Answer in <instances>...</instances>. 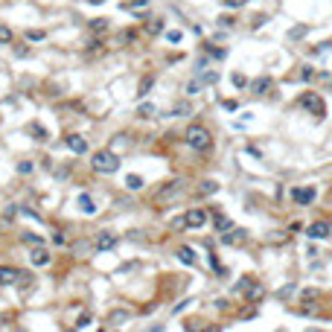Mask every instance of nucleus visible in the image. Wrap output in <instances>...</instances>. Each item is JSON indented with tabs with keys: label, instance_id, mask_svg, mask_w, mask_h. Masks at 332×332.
Returning <instances> with one entry per match:
<instances>
[{
	"label": "nucleus",
	"instance_id": "34",
	"mask_svg": "<svg viewBox=\"0 0 332 332\" xmlns=\"http://www.w3.org/2000/svg\"><path fill=\"white\" fill-rule=\"evenodd\" d=\"M187 111H190V105H175V111H172V114H175V117H184Z\"/></svg>",
	"mask_w": 332,
	"mask_h": 332
},
{
	"label": "nucleus",
	"instance_id": "2",
	"mask_svg": "<svg viewBox=\"0 0 332 332\" xmlns=\"http://www.w3.org/2000/svg\"><path fill=\"white\" fill-rule=\"evenodd\" d=\"M184 140H187V146L195 149V152H210V146H213V137H210V131H207L204 125H190L187 134H184Z\"/></svg>",
	"mask_w": 332,
	"mask_h": 332
},
{
	"label": "nucleus",
	"instance_id": "10",
	"mask_svg": "<svg viewBox=\"0 0 332 332\" xmlns=\"http://www.w3.org/2000/svg\"><path fill=\"white\" fill-rule=\"evenodd\" d=\"M292 195H295L297 204H312V201H315V190H312V187H300V190H295Z\"/></svg>",
	"mask_w": 332,
	"mask_h": 332
},
{
	"label": "nucleus",
	"instance_id": "11",
	"mask_svg": "<svg viewBox=\"0 0 332 332\" xmlns=\"http://www.w3.org/2000/svg\"><path fill=\"white\" fill-rule=\"evenodd\" d=\"M17 268H12V265H0V286H12L15 280H17Z\"/></svg>",
	"mask_w": 332,
	"mask_h": 332
},
{
	"label": "nucleus",
	"instance_id": "28",
	"mask_svg": "<svg viewBox=\"0 0 332 332\" xmlns=\"http://www.w3.org/2000/svg\"><path fill=\"white\" fill-rule=\"evenodd\" d=\"M201 82H204V85H213V82H219V73H216V70H210V73H204V76H201Z\"/></svg>",
	"mask_w": 332,
	"mask_h": 332
},
{
	"label": "nucleus",
	"instance_id": "16",
	"mask_svg": "<svg viewBox=\"0 0 332 332\" xmlns=\"http://www.w3.org/2000/svg\"><path fill=\"white\" fill-rule=\"evenodd\" d=\"M178 260L184 262V265H195V254H192V248H178Z\"/></svg>",
	"mask_w": 332,
	"mask_h": 332
},
{
	"label": "nucleus",
	"instance_id": "21",
	"mask_svg": "<svg viewBox=\"0 0 332 332\" xmlns=\"http://www.w3.org/2000/svg\"><path fill=\"white\" fill-rule=\"evenodd\" d=\"M90 248H96V245H93V242H87V239H82V242H76V245H73V254H82V257H85Z\"/></svg>",
	"mask_w": 332,
	"mask_h": 332
},
{
	"label": "nucleus",
	"instance_id": "18",
	"mask_svg": "<svg viewBox=\"0 0 332 332\" xmlns=\"http://www.w3.org/2000/svg\"><path fill=\"white\" fill-rule=\"evenodd\" d=\"M219 190V184L216 181H201V187H198V195H213Z\"/></svg>",
	"mask_w": 332,
	"mask_h": 332
},
{
	"label": "nucleus",
	"instance_id": "35",
	"mask_svg": "<svg viewBox=\"0 0 332 332\" xmlns=\"http://www.w3.org/2000/svg\"><path fill=\"white\" fill-rule=\"evenodd\" d=\"M312 76H315V70H312V67H303V70H300V79H312Z\"/></svg>",
	"mask_w": 332,
	"mask_h": 332
},
{
	"label": "nucleus",
	"instance_id": "37",
	"mask_svg": "<svg viewBox=\"0 0 332 332\" xmlns=\"http://www.w3.org/2000/svg\"><path fill=\"white\" fill-rule=\"evenodd\" d=\"M225 6H233V9H239V6H245V0H225Z\"/></svg>",
	"mask_w": 332,
	"mask_h": 332
},
{
	"label": "nucleus",
	"instance_id": "32",
	"mask_svg": "<svg viewBox=\"0 0 332 332\" xmlns=\"http://www.w3.org/2000/svg\"><path fill=\"white\" fill-rule=\"evenodd\" d=\"M137 114H140V117H152V114H155V108H152V105H140V108H137Z\"/></svg>",
	"mask_w": 332,
	"mask_h": 332
},
{
	"label": "nucleus",
	"instance_id": "33",
	"mask_svg": "<svg viewBox=\"0 0 332 332\" xmlns=\"http://www.w3.org/2000/svg\"><path fill=\"white\" fill-rule=\"evenodd\" d=\"M233 85H236V87H245V76H242V73H233Z\"/></svg>",
	"mask_w": 332,
	"mask_h": 332
},
{
	"label": "nucleus",
	"instance_id": "25",
	"mask_svg": "<svg viewBox=\"0 0 332 332\" xmlns=\"http://www.w3.org/2000/svg\"><path fill=\"white\" fill-rule=\"evenodd\" d=\"M44 38H47L44 29H29V32H26V41H44Z\"/></svg>",
	"mask_w": 332,
	"mask_h": 332
},
{
	"label": "nucleus",
	"instance_id": "27",
	"mask_svg": "<svg viewBox=\"0 0 332 332\" xmlns=\"http://www.w3.org/2000/svg\"><path fill=\"white\" fill-rule=\"evenodd\" d=\"M146 29H149L152 35H157V32L163 29V20H152V23H146Z\"/></svg>",
	"mask_w": 332,
	"mask_h": 332
},
{
	"label": "nucleus",
	"instance_id": "7",
	"mask_svg": "<svg viewBox=\"0 0 332 332\" xmlns=\"http://www.w3.org/2000/svg\"><path fill=\"white\" fill-rule=\"evenodd\" d=\"M93 245H96V251H111V248L117 245V236H114V233H108V230H102V233H96Z\"/></svg>",
	"mask_w": 332,
	"mask_h": 332
},
{
	"label": "nucleus",
	"instance_id": "12",
	"mask_svg": "<svg viewBox=\"0 0 332 332\" xmlns=\"http://www.w3.org/2000/svg\"><path fill=\"white\" fill-rule=\"evenodd\" d=\"M312 239H324V236H330V225L327 222H315V225H309V230H306Z\"/></svg>",
	"mask_w": 332,
	"mask_h": 332
},
{
	"label": "nucleus",
	"instance_id": "9",
	"mask_svg": "<svg viewBox=\"0 0 332 332\" xmlns=\"http://www.w3.org/2000/svg\"><path fill=\"white\" fill-rule=\"evenodd\" d=\"M271 85H274V82H271V76H260V79H254V82H251V90H254L257 96H265V93L271 90Z\"/></svg>",
	"mask_w": 332,
	"mask_h": 332
},
{
	"label": "nucleus",
	"instance_id": "19",
	"mask_svg": "<svg viewBox=\"0 0 332 332\" xmlns=\"http://www.w3.org/2000/svg\"><path fill=\"white\" fill-rule=\"evenodd\" d=\"M12 38H15V35H12V29H9L6 23H0V47H9V44H12Z\"/></svg>",
	"mask_w": 332,
	"mask_h": 332
},
{
	"label": "nucleus",
	"instance_id": "20",
	"mask_svg": "<svg viewBox=\"0 0 332 332\" xmlns=\"http://www.w3.org/2000/svg\"><path fill=\"white\" fill-rule=\"evenodd\" d=\"M29 134H35V140H38V143H44V140H47V131H44V125H38V122H32V125H29Z\"/></svg>",
	"mask_w": 332,
	"mask_h": 332
},
{
	"label": "nucleus",
	"instance_id": "31",
	"mask_svg": "<svg viewBox=\"0 0 332 332\" xmlns=\"http://www.w3.org/2000/svg\"><path fill=\"white\" fill-rule=\"evenodd\" d=\"M300 35H306V26H295L292 32H289V38L295 41V38H300Z\"/></svg>",
	"mask_w": 332,
	"mask_h": 332
},
{
	"label": "nucleus",
	"instance_id": "39",
	"mask_svg": "<svg viewBox=\"0 0 332 332\" xmlns=\"http://www.w3.org/2000/svg\"><path fill=\"white\" fill-rule=\"evenodd\" d=\"M102 332H105V330H102Z\"/></svg>",
	"mask_w": 332,
	"mask_h": 332
},
{
	"label": "nucleus",
	"instance_id": "38",
	"mask_svg": "<svg viewBox=\"0 0 332 332\" xmlns=\"http://www.w3.org/2000/svg\"><path fill=\"white\" fill-rule=\"evenodd\" d=\"M67 332H76V330H67Z\"/></svg>",
	"mask_w": 332,
	"mask_h": 332
},
{
	"label": "nucleus",
	"instance_id": "30",
	"mask_svg": "<svg viewBox=\"0 0 332 332\" xmlns=\"http://www.w3.org/2000/svg\"><path fill=\"white\" fill-rule=\"evenodd\" d=\"M201 85H204L201 79H195V82H190V85H187V93H198V90H201Z\"/></svg>",
	"mask_w": 332,
	"mask_h": 332
},
{
	"label": "nucleus",
	"instance_id": "6",
	"mask_svg": "<svg viewBox=\"0 0 332 332\" xmlns=\"http://www.w3.org/2000/svg\"><path fill=\"white\" fill-rule=\"evenodd\" d=\"M64 143H67V149H70L73 155H85V152H87V140H85L82 134H67Z\"/></svg>",
	"mask_w": 332,
	"mask_h": 332
},
{
	"label": "nucleus",
	"instance_id": "26",
	"mask_svg": "<svg viewBox=\"0 0 332 332\" xmlns=\"http://www.w3.org/2000/svg\"><path fill=\"white\" fill-rule=\"evenodd\" d=\"M32 169H35V163H29V160H20V163H17V172H20V175H29Z\"/></svg>",
	"mask_w": 332,
	"mask_h": 332
},
{
	"label": "nucleus",
	"instance_id": "15",
	"mask_svg": "<svg viewBox=\"0 0 332 332\" xmlns=\"http://www.w3.org/2000/svg\"><path fill=\"white\" fill-rule=\"evenodd\" d=\"M213 222H216V230H222V233L233 230V225H230V219H227L225 213H216V216H213Z\"/></svg>",
	"mask_w": 332,
	"mask_h": 332
},
{
	"label": "nucleus",
	"instance_id": "4",
	"mask_svg": "<svg viewBox=\"0 0 332 332\" xmlns=\"http://www.w3.org/2000/svg\"><path fill=\"white\" fill-rule=\"evenodd\" d=\"M297 105H300V108H306L309 114H318V117H321V114L327 111V105H324L321 93H315V90H306V93H303V96L297 99Z\"/></svg>",
	"mask_w": 332,
	"mask_h": 332
},
{
	"label": "nucleus",
	"instance_id": "8",
	"mask_svg": "<svg viewBox=\"0 0 332 332\" xmlns=\"http://www.w3.org/2000/svg\"><path fill=\"white\" fill-rule=\"evenodd\" d=\"M29 260H32V265H50V262H52L50 251H47V248H41V245H35V248L29 251Z\"/></svg>",
	"mask_w": 332,
	"mask_h": 332
},
{
	"label": "nucleus",
	"instance_id": "17",
	"mask_svg": "<svg viewBox=\"0 0 332 332\" xmlns=\"http://www.w3.org/2000/svg\"><path fill=\"white\" fill-rule=\"evenodd\" d=\"M222 239H225L227 245H236V242H242V239H245V230H233V233L227 230V233H222Z\"/></svg>",
	"mask_w": 332,
	"mask_h": 332
},
{
	"label": "nucleus",
	"instance_id": "29",
	"mask_svg": "<svg viewBox=\"0 0 332 332\" xmlns=\"http://www.w3.org/2000/svg\"><path fill=\"white\" fill-rule=\"evenodd\" d=\"M149 87H152V76H146V79L140 82V90H137V93H140V96H146V93H149Z\"/></svg>",
	"mask_w": 332,
	"mask_h": 332
},
{
	"label": "nucleus",
	"instance_id": "14",
	"mask_svg": "<svg viewBox=\"0 0 332 332\" xmlns=\"http://www.w3.org/2000/svg\"><path fill=\"white\" fill-rule=\"evenodd\" d=\"M76 204H79V210H82L85 216H93V213H96V204H93V198H90V195H79V201H76Z\"/></svg>",
	"mask_w": 332,
	"mask_h": 332
},
{
	"label": "nucleus",
	"instance_id": "36",
	"mask_svg": "<svg viewBox=\"0 0 332 332\" xmlns=\"http://www.w3.org/2000/svg\"><path fill=\"white\" fill-rule=\"evenodd\" d=\"M172 227H175V230H184V227H187V225H184V216H181V219H175V222H172Z\"/></svg>",
	"mask_w": 332,
	"mask_h": 332
},
{
	"label": "nucleus",
	"instance_id": "1",
	"mask_svg": "<svg viewBox=\"0 0 332 332\" xmlns=\"http://www.w3.org/2000/svg\"><path fill=\"white\" fill-rule=\"evenodd\" d=\"M90 166H93V172H99V175H114V172L120 169V157H117L111 149H102V152H93Z\"/></svg>",
	"mask_w": 332,
	"mask_h": 332
},
{
	"label": "nucleus",
	"instance_id": "13",
	"mask_svg": "<svg viewBox=\"0 0 332 332\" xmlns=\"http://www.w3.org/2000/svg\"><path fill=\"white\" fill-rule=\"evenodd\" d=\"M108 327H120V324H125L128 321V312L125 309H114V312H108Z\"/></svg>",
	"mask_w": 332,
	"mask_h": 332
},
{
	"label": "nucleus",
	"instance_id": "5",
	"mask_svg": "<svg viewBox=\"0 0 332 332\" xmlns=\"http://www.w3.org/2000/svg\"><path fill=\"white\" fill-rule=\"evenodd\" d=\"M184 225H187V227H204V225H207V213H204L201 207H192V210H187Z\"/></svg>",
	"mask_w": 332,
	"mask_h": 332
},
{
	"label": "nucleus",
	"instance_id": "23",
	"mask_svg": "<svg viewBox=\"0 0 332 332\" xmlns=\"http://www.w3.org/2000/svg\"><path fill=\"white\" fill-rule=\"evenodd\" d=\"M90 29H93V32H105V29H108V20H105V17H93V20H90Z\"/></svg>",
	"mask_w": 332,
	"mask_h": 332
},
{
	"label": "nucleus",
	"instance_id": "22",
	"mask_svg": "<svg viewBox=\"0 0 332 332\" xmlns=\"http://www.w3.org/2000/svg\"><path fill=\"white\" fill-rule=\"evenodd\" d=\"M125 187H128V190H143V178H140V175H128V178H125Z\"/></svg>",
	"mask_w": 332,
	"mask_h": 332
},
{
	"label": "nucleus",
	"instance_id": "24",
	"mask_svg": "<svg viewBox=\"0 0 332 332\" xmlns=\"http://www.w3.org/2000/svg\"><path fill=\"white\" fill-rule=\"evenodd\" d=\"M20 239H23V242H26V245H32V248H35V245H41V242H44V239H41V236H38V233H20Z\"/></svg>",
	"mask_w": 332,
	"mask_h": 332
},
{
	"label": "nucleus",
	"instance_id": "3",
	"mask_svg": "<svg viewBox=\"0 0 332 332\" xmlns=\"http://www.w3.org/2000/svg\"><path fill=\"white\" fill-rule=\"evenodd\" d=\"M181 192H184V181H178V178H175V181H166V184L155 192V204H169V201H175Z\"/></svg>",
	"mask_w": 332,
	"mask_h": 332
}]
</instances>
